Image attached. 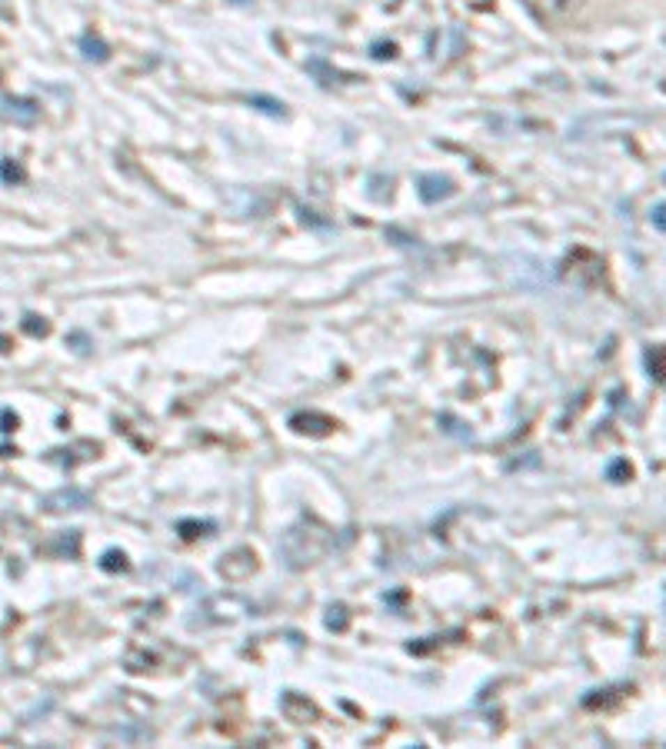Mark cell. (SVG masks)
I'll list each match as a JSON object with an SVG mask.
<instances>
[{"mask_svg":"<svg viewBox=\"0 0 666 749\" xmlns=\"http://www.w3.org/2000/svg\"><path fill=\"white\" fill-rule=\"evenodd\" d=\"M0 110L10 120H17V123H33L37 114H40L33 100H20V97H3V100H0Z\"/></svg>","mask_w":666,"mask_h":749,"instance_id":"1","label":"cell"},{"mask_svg":"<svg viewBox=\"0 0 666 749\" xmlns=\"http://www.w3.org/2000/svg\"><path fill=\"white\" fill-rule=\"evenodd\" d=\"M44 507L50 513H61V509H80L87 507V493H80V490H57V493H50L44 500Z\"/></svg>","mask_w":666,"mask_h":749,"instance_id":"2","label":"cell"},{"mask_svg":"<svg viewBox=\"0 0 666 749\" xmlns=\"http://www.w3.org/2000/svg\"><path fill=\"white\" fill-rule=\"evenodd\" d=\"M454 194V183L447 177H424L420 180V196H424L426 203H437V200H443V196H450Z\"/></svg>","mask_w":666,"mask_h":749,"instance_id":"3","label":"cell"},{"mask_svg":"<svg viewBox=\"0 0 666 749\" xmlns=\"http://www.w3.org/2000/svg\"><path fill=\"white\" fill-rule=\"evenodd\" d=\"M80 50H84V57L87 60H107V47L100 37H93V33H84L80 37Z\"/></svg>","mask_w":666,"mask_h":749,"instance_id":"4","label":"cell"},{"mask_svg":"<svg viewBox=\"0 0 666 749\" xmlns=\"http://www.w3.org/2000/svg\"><path fill=\"white\" fill-rule=\"evenodd\" d=\"M24 330H27V333H33V337H44L47 333V323L44 320H40V316H24Z\"/></svg>","mask_w":666,"mask_h":749,"instance_id":"5","label":"cell"},{"mask_svg":"<svg viewBox=\"0 0 666 749\" xmlns=\"http://www.w3.org/2000/svg\"><path fill=\"white\" fill-rule=\"evenodd\" d=\"M0 177L3 180H20V167H10V164L0 167Z\"/></svg>","mask_w":666,"mask_h":749,"instance_id":"6","label":"cell"}]
</instances>
